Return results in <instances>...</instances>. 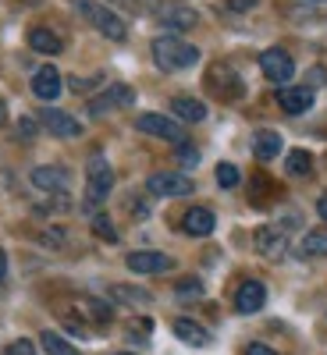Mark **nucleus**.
Masks as SVG:
<instances>
[{"label": "nucleus", "mask_w": 327, "mask_h": 355, "mask_svg": "<svg viewBox=\"0 0 327 355\" xmlns=\"http://www.w3.org/2000/svg\"><path fill=\"white\" fill-rule=\"evenodd\" d=\"M135 100V93H132V85H110L103 96H97L93 103H89V114H107V110H114V107H128Z\"/></svg>", "instance_id": "obj_15"}, {"label": "nucleus", "mask_w": 327, "mask_h": 355, "mask_svg": "<svg viewBox=\"0 0 327 355\" xmlns=\"http://www.w3.org/2000/svg\"><path fill=\"white\" fill-rule=\"evenodd\" d=\"M310 78H313V82H327V71H320V68H313V71H310Z\"/></svg>", "instance_id": "obj_39"}, {"label": "nucleus", "mask_w": 327, "mask_h": 355, "mask_svg": "<svg viewBox=\"0 0 327 355\" xmlns=\"http://www.w3.org/2000/svg\"><path fill=\"white\" fill-rule=\"evenodd\" d=\"M33 93L40 96V100H57L61 96V71L57 68H40L36 75H33Z\"/></svg>", "instance_id": "obj_17"}, {"label": "nucleus", "mask_w": 327, "mask_h": 355, "mask_svg": "<svg viewBox=\"0 0 327 355\" xmlns=\"http://www.w3.org/2000/svg\"><path fill=\"white\" fill-rule=\"evenodd\" d=\"M171 114L182 117V121H189V125H199L206 117V107L199 100H192V96H174L171 100Z\"/></svg>", "instance_id": "obj_20"}, {"label": "nucleus", "mask_w": 327, "mask_h": 355, "mask_svg": "<svg viewBox=\"0 0 327 355\" xmlns=\"http://www.w3.org/2000/svg\"><path fill=\"white\" fill-rule=\"evenodd\" d=\"M18 135L22 139H33L36 135V121H33V117H22V121H18Z\"/></svg>", "instance_id": "obj_33"}, {"label": "nucleus", "mask_w": 327, "mask_h": 355, "mask_svg": "<svg viewBox=\"0 0 327 355\" xmlns=\"http://www.w3.org/2000/svg\"><path fill=\"white\" fill-rule=\"evenodd\" d=\"M4 121H8V103L0 100V125H4Z\"/></svg>", "instance_id": "obj_40"}, {"label": "nucleus", "mask_w": 327, "mask_h": 355, "mask_svg": "<svg viewBox=\"0 0 327 355\" xmlns=\"http://www.w3.org/2000/svg\"><path fill=\"white\" fill-rule=\"evenodd\" d=\"M263 302H267V288L260 281H246V284H239V291H235V309L246 313V316L263 309Z\"/></svg>", "instance_id": "obj_16"}, {"label": "nucleus", "mask_w": 327, "mask_h": 355, "mask_svg": "<svg viewBox=\"0 0 327 355\" xmlns=\"http://www.w3.org/2000/svg\"><path fill=\"white\" fill-rule=\"evenodd\" d=\"M171 266H174V259L164 256V252H132L128 256L132 274H164V270H171Z\"/></svg>", "instance_id": "obj_14"}, {"label": "nucleus", "mask_w": 327, "mask_h": 355, "mask_svg": "<svg viewBox=\"0 0 327 355\" xmlns=\"http://www.w3.org/2000/svg\"><path fill=\"white\" fill-rule=\"evenodd\" d=\"M117 355H128V352H117Z\"/></svg>", "instance_id": "obj_41"}, {"label": "nucleus", "mask_w": 327, "mask_h": 355, "mask_svg": "<svg viewBox=\"0 0 327 355\" xmlns=\"http://www.w3.org/2000/svg\"><path fill=\"white\" fill-rule=\"evenodd\" d=\"M135 128H139L142 135H157V139H164V142H182V139H185L182 125H174L171 117H164V114H142L139 121H135Z\"/></svg>", "instance_id": "obj_7"}, {"label": "nucleus", "mask_w": 327, "mask_h": 355, "mask_svg": "<svg viewBox=\"0 0 327 355\" xmlns=\"http://www.w3.org/2000/svg\"><path fill=\"white\" fill-rule=\"evenodd\" d=\"M93 231L100 234L103 242H117V227H114V224H110V217H103V214H97V217H93Z\"/></svg>", "instance_id": "obj_28"}, {"label": "nucleus", "mask_w": 327, "mask_h": 355, "mask_svg": "<svg viewBox=\"0 0 327 355\" xmlns=\"http://www.w3.org/2000/svg\"><path fill=\"white\" fill-rule=\"evenodd\" d=\"M214 227H217V217H214V210H206V206H192L182 217V231L192 234V239H206V234H214Z\"/></svg>", "instance_id": "obj_12"}, {"label": "nucleus", "mask_w": 327, "mask_h": 355, "mask_svg": "<svg viewBox=\"0 0 327 355\" xmlns=\"http://www.w3.org/2000/svg\"><path fill=\"white\" fill-rule=\"evenodd\" d=\"M178 295H182V299H189V295H203V284H199V277L178 281Z\"/></svg>", "instance_id": "obj_32"}, {"label": "nucleus", "mask_w": 327, "mask_h": 355, "mask_svg": "<svg viewBox=\"0 0 327 355\" xmlns=\"http://www.w3.org/2000/svg\"><path fill=\"white\" fill-rule=\"evenodd\" d=\"M206 85H210L221 100H235V96L246 93L242 82H239V75H235L231 68H224V64H214V68H210V75H206Z\"/></svg>", "instance_id": "obj_10"}, {"label": "nucleus", "mask_w": 327, "mask_h": 355, "mask_svg": "<svg viewBox=\"0 0 327 355\" xmlns=\"http://www.w3.org/2000/svg\"><path fill=\"white\" fill-rule=\"evenodd\" d=\"M217 185L221 189H235V185H239V167H235V164H217Z\"/></svg>", "instance_id": "obj_27"}, {"label": "nucleus", "mask_w": 327, "mask_h": 355, "mask_svg": "<svg viewBox=\"0 0 327 355\" xmlns=\"http://www.w3.org/2000/svg\"><path fill=\"white\" fill-rule=\"evenodd\" d=\"M285 167H288V174H310L313 171V157L306 153V150H292L288 153V160H285Z\"/></svg>", "instance_id": "obj_26"}, {"label": "nucleus", "mask_w": 327, "mask_h": 355, "mask_svg": "<svg viewBox=\"0 0 327 355\" xmlns=\"http://www.w3.org/2000/svg\"><path fill=\"white\" fill-rule=\"evenodd\" d=\"M303 256L306 259H317V256H327V234L324 231H310L303 239Z\"/></svg>", "instance_id": "obj_25"}, {"label": "nucleus", "mask_w": 327, "mask_h": 355, "mask_svg": "<svg viewBox=\"0 0 327 355\" xmlns=\"http://www.w3.org/2000/svg\"><path fill=\"white\" fill-rule=\"evenodd\" d=\"M246 355H278V352H274V348H267V345H260V341H256V345H249V348H246Z\"/></svg>", "instance_id": "obj_34"}, {"label": "nucleus", "mask_w": 327, "mask_h": 355, "mask_svg": "<svg viewBox=\"0 0 327 355\" xmlns=\"http://www.w3.org/2000/svg\"><path fill=\"white\" fill-rule=\"evenodd\" d=\"M128 331H132L135 341H146V334L153 331V320H132V323H128Z\"/></svg>", "instance_id": "obj_30"}, {"label": "nucleus", "mask_w": 327, "mask_h": 355, "mask_svg": "<svg viewBox=\"0 0 327 355\" xmlns=\"http://www.w3.org/2000/svg\"><path fill=\"white\" fill-rule=\"evenodd\" d=\"M288 249V234L285 227H274V224H267V227H256V252L267 256V259H281Z\"/></svg>", "instance_id": "obj_9"}, {"label": "nucleus", "mask_w": 327, "mask_h": 355, "mask_svg": "<svg viewBox=\"0 0 327 355\" xmlns=\"http://www.w3.org/2000/svg\"><path fill=\"white\" fill-rule=\"evenodd\" d=\"M4 355H36V348H33V341H28V338H18V341H11L4 348Z\"/></svg>", "instance_id": "obj_29"}, {"label": "nucleus", "mask_w": 327, "mask_h": 355, "mask_svg": "<svg viewBox=\"0 0 327 355\" xmlns=\"http://www.w3.org/2000/svg\"><path fill=\"white\" fill-rule=\"evenodd\" d=\"M260 68H263V75L271 78V82H285V78H292L295 75V61L288 57V50H281V46H271V50H263L260 53Z\"/></svg>", "instance_id": "obj_6"}, {"label": "nucleus", "mask_w": 327, "mask_h": 355, "mask_svg": "<svg viewBox=\"0 0 327 355\" xmlns=\"http://www.w3.org/2000/svg\"><path fill=\"white\" fill-rule=\"evenodd\" d=\"M78 313L85 320H93V323H110V316H114V309L107 302H100V299H82L78 302Z\"/></svg>", "instance_id": "obj_23"}, {"label": "nucleus", "mask_w": 327, "mask_h": 355, "mask_svg": "<svg viewBox=\"0 0 327 355\" xmlns=\"http://www.w3.org/2000/svg\"><path fill=\"white\" fill-rule=\"evenodd\" d=\"M178 164H182V167H196L199 164V150H192V146H178Z\"/></svg>", "instance_id": "obj_31"}, {"label": "nucleus", "mask_w": 327, "mask_h": 355, "mask_svg": "<svg viewBox=\"0 0 327 355\" xmlns=\"http://www.w3.org/2000/svg\"><path fill=\"white\" fill-rule=\"evenodd\" d=\"M150 15H153L160 25L174 28V33H189V28L199 25V15H196L189 4H182V0H153Z\"/></svg>", "instance_id": "obj_3"}, {"label": "nucleus", "mask_w": 327, "mask_h": 355, "mask_svg": "<svg viewBox=\"0 0 327 355\" xmlns=\"http://www.w3.org/2000/svg\"><path fill=\"white\" fill-rule=\"evenodd\" d=\"M28 182H33L40 192H65L72 185V171L68 167H36L28 174Z\"/></svg>", "instance_id": "obj_11"}, {"label": "nucleus", "mask_w": 327, "mask_h": 355, "mask_svg": "<svg viewBox=\"0 0 327 355\" xmlns=\"http://www.w3.org/2000/svg\"><path fill=\"white\" fill-rule=\"evenodd\" d=\"M317 214H320V220H327V196H320V202H317Z\"/></svg>", "instance_id": "obj_37"}, {"label": "nucleus", "mask_w": 327, "mask_h": 355, "mask_svg": "<svg viewBox=\"0 0 327 355\" xmlns=\"http://www.w3.org/2000/svg\"><path fill=\"white\" fill-rule=\"evenodd\" d=\"M228 8L231 11H249V8H256V0H228Z\"/></svg>", "instance_id": "obj_35"}, {"label": "nucleus", "mask_w": 327, "mask_h": 355, "mask_svg": "<svg viewBox=\"0 0 327 355\" xmlns=\"http://www.w3.org/2000/svg\"><path fill=\"white\" fill-rule=\"evenodd\" d=\"M8 277V256H4V249H0V281Z\"/></svg>", "instance_id": "obj_38"}, {"label": "nucleus", "mask_w": 327, "mask_h": 355, "mask_svg": "<svg viewBox=\"0 0 327 355\" xmlns=\"http://www.w3.org/2000/svg\"><path fill=\"white\" fill-rule=\"evenodd\" d=\"M278 103L285 114H306L313 107V89L310 85H285L278 93Z\"/></svg>", "instance_id": "obj_13"}, {"label": "nucleus", "mask_w": 327, "mask_h": 355, "mask_svg": "<svg viewBox=\"0 0 327 355\" xmlns=\"http://www.w3.org/2000/svg\"><path fill=\"white\" fill-rule=\"evenodd\" d=\"M40 345H43L47 355H78L75 345H68L61 334H53V331H43V334H40Z\"/></svg>", "instance_id": "obj_24"}, {"label": "nucleus", "mask_w": 327, "mask_h": 355, "mask_svg": "<svg viewBox=\"0 0 327 355\" xmlns=\"http://www.w3.org/2000/svg\"><path fill=\"white\" fill-rule=\"evenodd\" d=\"M28 46H33L36 53H61L65 50L61 36H53L50 28H33V33H28Z\"/></svg>", "instance_id": "obj_22"}, {"label": "nucleus", "mask_w": 327, "mask_h": 355, "mask_svg": "<svg viewBox=\"0 0 327 355\" xmlns=\"http://www.w3.org/2000/svg\"><path fill=\"white\" fill-rule=\"evenodd\" d=\"M114 189V171L103 157H93L85 164V202L93 206V202H103Z\"/></svg>", "instance_id": "obj_4"}, {"label": "nucleus", "mask_w": 327, "mask_h": 355, "mask_svg": "<svg viewBox=\"0 0 327 355\" xmlns=\"http://www.w3.org/2000/svg\"><path fill=\"white\" fill-rule=\"evenodd\" d=\"M253 153H256V160H274V157L281 153V135L271 132V128L256 132V135H253Z\"/></svg>", "instance_id": "obj_19"}, {"label": "nucleus", "mask_w": 327, "mask_h": 355, "mask_svg": "<svg viewBox=\"0 0 327 355\" xmlns=\"http://www.w3.org/2000/svg\"><path fill=\"white\" fill-rule=\"evenodd\" d=\"M146 192L160 196V199H174V196L196 192V185H192V178H185L182 171H157V174H150V182H146Z\"/></svg>", "instance_id": "obj_5"}, {"label": "nucleus", "mask_w": 327, "mask_h": 355, "mask_svg": "<svg viewBox=\"0 0 327 355\" xmlns=\"http://www.w3.org/2000/svg\"><path fill=\"white\" fill-rule=\"evenodd\" d=\"M40 121H43V125H47V132H50V135H57V139H78V135H82V125L75 121L72 114L57 110V107H43Z\"/></svg>", "instance_id": "obj_8"}, {"label": "nucleus", "mask_w": 327, "mask_h": 355, "mask_svg": "<svg viewBox=\"0 0 327 355\" xmlns=\"http://www.w3.org/2000/svg\"><path fill=\"white\" fill-rule=\"evenodd\" d=\"M97 82H100V78H75V82H72V89H78V93H82V89H93Z\"/></svg>", "instance_id": "obj_36"}, {"label": "nucleus", "mask_w": 327, "mask_h": 355, "mask_svg": "<svg viewBox=\"0 0 327 355\" xmlns=\"http://www.w3.org/2000/svg\"><path fill=\"white\" fill-rule=\"evenodd\" d=\"M150 50H153V61L160 71H185L199 61V50L185 43L182 36H157Z\"/></svg>", "instance_id": "obj_1"}, {"label": "nucleus", "mask_w": 327, "mask_h": 355, "mask_svg": "<svg viewBox=\"0 0 327 355\" xmlns=\"http://www.w3.org/2000/svg\"><path fill=\"white\" fill-rule=\"evenodd\" d=\"M110 299L114 302H125V306H150L153 295L142 291V288H132V284H114L110 288Z\"/></svg>", "instance_id": "obj_21"}, {"label": "nucleus", "mask_w": 327, "mask_h": 355, "mask_svg": "<svg viewBox=\"0 0 327 355\" xmlns=\"http://www.w3.org/2000/svg\"><path fill=\"white\" fill-rule=\"evenodd\" d=\"M75 8H78V15L93 25L100 36H107V40H114V43H121V40L128 36L125 18L117 15V11H110V8H103V4H97V0H75Z\"/></svg>", "instance_id": "obj_2"}, {"label": "nucleus", "mask_w": 327, "mask_h": 355, "mask_svg": "<svg viewBox=\"0 0 327 355\" xmlns=\"http://www.w3.org/2000/svg\"><path fill=\"white\" fill-rule=\"evenodd\" d=\"M174 334L178 338H182L185 345H192V348H206V345H210V334H206V327H199V323L196 320H174Z\"/></svg>", "instance_id": "obj_18"}]
</instances>
